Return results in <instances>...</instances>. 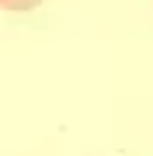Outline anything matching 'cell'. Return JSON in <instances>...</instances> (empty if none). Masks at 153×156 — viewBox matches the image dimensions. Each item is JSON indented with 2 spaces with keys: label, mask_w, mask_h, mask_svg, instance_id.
Here are the masks:
<instances>
[{
  "label": "cell",
  "mask_w": 153,
  "mask_h": 156,
  "mask_svg": "<svg viewBox=\"0 0 153 156\" xmlns=\"http://www.w3.org/2000/svg\"><path fill=\"white\" fill-rule=\"evenodd\" d=\"M42 0H4L7 11H31V7H38Z\"/></svg>",
  "instance_id": "cell-1"
}]
</instances>
